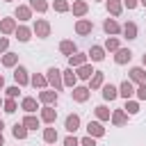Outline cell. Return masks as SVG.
Returning a JSON list of instances; mask_svg holds the SVG:
<instances>
[{"instance_id": "1", "label": "cell", "mask_w": 146, "mask_h": 146, "mask_svg": "<svg viewBox=\"0 0 146 146\" xmlns=\"http://www.w3.org/2000/svg\"><path fill=\"white\" fill-rule=\"evenodd\" d=\"M46 73H48V75H46V80H48V84H50V87H52L55 91H59V89L64 87V80H62V71L52 66V68H48Z\"/></svg>"}, {"instance_id": "2", "label": "cell", "mask_w": 146, "mask_h": 146, "mask_svg": "<svg viewBox=\"0 0 146 146\" xmlns=\"http://www.w3.org/2000/svg\"><path fill=\"white\" fill-rule=\"evenodd\" d=\"M32 32H34V34H36L39 39H46V36L50 34V23H48L46 18H36V23H34Z\"/></svg>"}, {"instance_id": "3", "label": "cell", "mask_w": 146, "mask_h": 146, "mask_svg": "<svg viewBox=\"0 0 146 146\" xmlns=\"http://www.w3.org/2000/svg\"><path fill=\"white\" fill-rule=\"evenodd\" d=\"M14 80H16V84H18V87H25V84L30 82L27 68H25V66H16V68H14Z\"/></svg>"}, {"instance_id": "4", "label": "cell", "mask_w": 146, "mask_h": 146, "mask_svg": "<svg viewBox=\"0 0 146 146\" xmlns=\"http://www.w3.org/2000/svg\"><path fill=\"white\" fill-rule=\"evenodd\" d=\"M91 30H94V23H91L89 18H80V21L75 23V32H78L80 36H84V34H91Z\"/></svg>"}, {"instance_id": "5", "label": "cell", "mask_w": 146, "mask_h": 146, "mask_svg": "<svg viewBox=\"0 0 146 146\" xmlns=\"http://www.w3.org/2000/svg\"><path fill=\"white\" fill-rule=\"evenodd\" d=\"M130 82H132V84H144V82H146V71H144L141 66L130 68Z\"/></svg>"}, {"instance_id": "6", "label": "cell", "mask_w": 146, "mask_h": 146, "mask_svg": "<svg viewBox=\"0 0 146 146\" xmlns=\"http://www.w3.org/2000/svg\"><path fill=\"white\" fill-rule=\"evenodd\" d=\"M119 96H121V98H125V100H128V98H132V96H135V84H132L130 80H123V82H121V87H119Z\"/></svg>"}, {"instance_id": "7", "label": "cell", "mask_w": 146, "mask_h": 146, "mask_svg": "<svg viewBox=\"0 0 146 146\" xmlns=\"http://www.w3.org/2000/svg\"><path fill=\"white\" fill-rule=\"evenodd\" d=\"M89 87H73V91H71V96H73V100L75 103H84L87 98H89Z\"/></svg>"}, {"instance_id": "8", "label": "cell", "mask_w": 146, "mask_h": 146, "mask_svg": "<svg viewBox=\"0 0 146 146\" xmlns=\"http://www.w3.org/2000/svg\"><path fill=\"white\" fill-rule=\"evenodd\" d=\"M130 59H132V50L130 48H119L116 55H114V62L116 64H128Z\"/></svg>"}, {"instance_id": "9", "label": "cell", "mask_w": 146, "mask_h": 146, "mask_svg": "<svg viewBox=\"0 0 146 146\" xmlns=\"http://www.w3.org/2000/svg\"><path fill=\"white\" fill-rule=\"evenodd\" d=\"M105 84V73L103 71H94V75L89 78V89H100Z\"/></svg>"}, {"instance_id": "10", "label": "cell", "mask_w": 146, "mask_h": 146, "mask_svg": "<svg viewBox=\"0 0 146 146\" xmlns=\"http://www.w3.org/2000/svg\"><path fill=\"white\" fill-rule=\"evenodd\" d=\"M87 132H89L91 137H103V135H105V128H103L100 121H89V123H87Z\"/></svg>"}, {"instance_id": "11", "label": "cell", "mask_w": 146, "mask_h": 146, "mask_svg": "<svg viewBox=\"0 0 146 146\" xmlns=\"http://www.w3.org/2000/svg\"><path fill=\"white\" fill-rule=\"evenodd\" d=\"M39 100L46 103V105H52V103H57V91L55 89H43L39 94Z\"/></svg>"}, {"instance_id": "12", "label": "cell", "mask_w": 146, "mask_h": 146, "mask_svg": "<svg viewBox=\"0 0 146 146\" xmlns=\"http://www.w3.org/2000/svg\"><path fill=\"white\" fill-rule=\"evenodd\" d=\"M55 119H57V110H55L52 105H46V107L41 110V121H46V123H55Z\"/></svg>"}, {"instance_id": "13", "label": "cell", "mask_w": 146, "mask_h": 146, "mask_svg": "<svg viewBox=\"0 0 146 146\" xmlns=\"http://www.w3.org/2000/svg\"><path fill=\"white\" fill-rule=\"evenodd\" d=\"M14 16H16L18 21H30V18H32V9H30V5H18Z\"/></svg>"}, {"instance_id": "14", "label": "cell", "mask_w": 146, "mask_h": 146, "mask_svg": "<svg viewBox=\"0 0 146 146\" xmlns=\"http://www.w3.org/2000/svg\"><path fill=\"white\" fill-rule=\"evenodd\" d=\"M14 34H16V39L18 41H30V36H32V30L30 27H25V25H16V30H14Z\"/></svg>"}, {"instance_id": "15", "label": "cell", "mask_w": 146, "mask_h": 146, "mask_svg": "<svg viewBox=\"0 0 146 146\" xmlns=\"http://www.w3.org/2000/svg\"><path fill=\"white\" fill-rule=\"evenodd\" d=\"M87 57H91V62H103L105 59V48L103 46H91V50L87 52Z\"/></svg>"}, {"instance_id": "16", "label": "cell", "mask_w": 146, "mask_h": 146, "mask_svg": "<svg viewBox=\"0 0 146 146\" xmlns=\"http://www.w3.org/2000/svg\"><path fill=\"white\" fill-rule=\"evenodd\" d=\"M82 64H87V55H84V52H73V55L68 57V66H71V68H78V66H82Z\"/></svg>"}, {"instance_id": "17", "label": "cell", "mask_w": 146, "mask_h": 146, "mask_svg": "<svg viewBox=\"0 0 146 146\" xmlns=\"http://www.w3.org/2000/svg\"><path fill=\"white\" fill-rule=\"evenodd\" d=\"M64 128H66L68 132H75V130L80 128V116H78V114H68L66 121H64Z\"/></svg>"}, {"instance_id": "18", "label": "cell", "mask_w": 146, "mask_h": 146, "mask_svg": "<svg viewBox=\"0 0 146 146\" xmlns=\"http://www.w3.org/2000/svg\"><path fill=\"white\" fill-rule=\"evenodd\" d=\"M103 30H105L107 34H119V32H121V25H119L114 18H105V23H103Z\"/></svg>"}, {"instance_id": "19", "label": "cell", "mask_w": 146, "mask_h": 146, "mask_svg": "<svg viewBox=\"0 0 146 146\" xmlns=\"http://www.w3.org/2000/svg\"><path fill=\"white\" fill-rule=\"evenodd\" d=\"M62 75H64V78H62V80H64V87H75V82H78V75H75V71H73L71 66H68V68H66Z\"/></svg>"}, {"instance_id": "20", "label": "cell", "mask_w": 146, "mask_h": 146, "mask_svg": "<svg viewBox=\"0 0 146 146\" xmlns=\"http://www.w3.org/2000/svg\"><path fill=\"white\" fill-rule=\"evenodd\" d=\"M14 30H16V21L14 18H2L0 21V32L2 34H11Z\"/></svg>"}, {"instance_id": "21", "label": "cell", "mask_w": 146, "mask_h": 146, "mask_svg": "<svg viewBox=\"0 0 146 146\" xmlns=\"http://www.w3.org/2000/svg\"><path fill=\"white\" fill-rule=\"evenodd\" d=\"M121 32L125 34V39H137V23H132V21H128L123 27H121Z\"/></svg>"}, {"instance_id": "22", "label": "cell", "mask_w": 146, "mask_h": 146, "mask_svg": "<svg viewBox=\"0 0 146 146\" xmlns=\"http://www.w3.org/2000/svg\"><path fill=\"white\" fill-rule=\"evenodd\" d=\"M100 89H103V98H105V100H114V98L119 96V89H116L114 84H103Z\"/></svg>"}, {"instance_id": "23", "label": "cell", "mask_w": 146, "mask_h": 146, "mask_svg": "<svg viewBox=\"0 0 146 146\" xmlns=\"http://www.w3.org/2000/svg\"><path fill=\"white\" fill-rule=\"evenodd\" d=\"M21 107L27 112V114H32V112H36V98H32V96H25L23 100H21Z\"/></svg>"}, {"instance_id": "24", "label": "cell", "mask_w": 146, "mask_h": 146, "mask_svg": "<svg viewBox=\"0 0 146 146\" xmlns=\"http://www.w3.org/2000/svg\"><path fill=\"white\" fill-rule=\"evenodd\" d=\"M110 119H112V123H114V125H123V123L128 121V114H125V110H114Z\"/></svg>"}, {"instance_id": "25", "label": "cell", "mask_w": 146, "mask_h": 146, "mask_svg": "<svg viewBox=\"0 0 146 146\" xmlns=\"http://www.w3.org/2000/svg\"><path fill=\"white\" fill-rule=\"evenodd\" d=\"M80 80H89L91 75H94V68H91V64H82V66H78V73H75Z\"/></svg>"}, {"instance_id": "26", "label": "cell", "mask_w": 146, "mask_h": 146, "mask_svg": "<svg viewBox=\"0 0 146 146\" xmlns=\"http://www.w3.org/2000/svg\"><path fill=\"white\" fill-rule=\"evenodd\" d=\"M87 11H89V5H87L84 0H75V2H73V14H75V16H84Z\"/></svg>"}, {"instance_id": "27", "label": "cell", "mask_w": 146, "mask_h": 146, "mask_svg": "<svg viewBox=\"0 0 146 146\" xmlns=\"http://www.w3.org/2000/svg\"><path fill=\"white\" fill-rule=\"evenodd\" d=\"M0 62H2V66H7V68H9V66H16V64H18V55H16V52H5Z\"/></svg>"}, {"instance_id": "28", "label": "cell", "mask_w": 146, "mask_h": 146, "mask_svg": "<svg viewBox=\"0 0 146 146\" xmlns=\"http://www.w3.org/2000/svg\"><path fill=\"white\" fill-rule=\"evenodd\" d=\"M11 135H14L16 139H25V137H27V128H25L23 123H14V128H11Z\"/></svg>"}, {"instance_id": "29", "label": "cell", "mask_w": 146, "mask_h": 146, "mask_svg": "<svg viewBox=\"0 0 146 146\" xmlns=\"http://www.w3.org/2000/svg\"><path fill=\"white\" fill-rule=\"evenodd\" d=\"M30 9L43 14V11H48V2H46V0H30Z\"/></svg>"}, {"instance_id": "30", "label": "cell", "mask_w": 146, "mask_h": 146, "mask_svg": "<svg viewBox=\"0 0 146 146\" xmlns=\"http://www.w3.org/2000/svg\"><path fill=\"white\" fill-rule=\"evenodd\" d=\"M59 50H62L64 55H68V57H71V55L75 52V43H73L71 39H66V41H62V43H59Z\"/></svg>"}, {"instance_id": "31", "label": "cell", "mask_w": 146, "mask_h": 146, "mask_svg": "<svg viewBox=\"0 0 146 146\" xmlns=\"http://www.w3.org/2000/svg\"><path fill=\"white\" fill-rule=\"evenodd\" d=\"M94 112H96V119H98V121H110V116H112V114H110V110H107L105 105H98Z\"/></svg>"}, {"instance_id": "32", "label": "cell", "mask_w": 146, "mask_h": 146, "mask_svg": "<svg viewBox=\"0 0 146 146\" xmlns=\"http://www.w3.org/2000/svg\"><path fill=\"white\" fill-rule=\"evenodd\" d=\"M23 125H25L27 130H36V128H39V119H36L34 114H27V116L23 119Z\"/></svg>"}, {"instance_id": "33", "label": "cell", "mask_w": 146, "mask_h": 146, "mask_svg": "<svg viewBox=\"0 0 146 146\" xmlns=\"http://www.w3.org/2000/svg\"><path fill=\"white\" fill-rule=\"evenodd\" d=\"M121 0H107V11L112 14V16H119L121 14Z\"/></svg>"}, {"instance_id": "34", "label": "cell", "mask_w": 146, "mask_h": 146, "mask_svg": "<svg viewBox=\"0 0 146 146\" xmlns=\"http://www.w3.org/2000/svg\"><path fill=\"white\" fill-rule=\"evenodd\" d=\"M43 141L46 144H55L57 141V130L55 128H46L43 130Z\"/></svg>"}, {"instance_id": "35", "label": "cell", "mask_w": 146, "mask_h": 146, "mask_svg": "<svg viewBox=\"0 0 146 146\" xmlns=\"http://www.w3.org/2000/svg\"><path fill=\"white\" fill-rule=\"evenodd\" d=\"M105 50L116 52V50H119V39H116V36H107V41H105Z\"/></svg>"}, {"instance_id": "36", "label": "cell", "mask_w": 146, "mask_h": 146, "mask_svg": "<svg viewBox=\"0 0 146 146\" xmlns=\"http://www.w3.org/2000/svg\"><path fill=\"white\" fill-rule=\"evenodd\" d=\"M30 82H32V87H41V89L48 84L46 75H39V73H36V75H32V78H30Z\"/></svg>"}, {"instance_id": "37", "label": "cell", "mask_w": 146, "mask_h": 146, "mask_svg": "<svg viewBox=\"0 0 146 146\" xmlns=\"http://www.w3.org/2000/svg\"><path fill=\"white\" fill-rule=\"evenodd\" d=\"M123 110H125V114H137V112H139V103H137V100H130V98H128V100H125V107H123Z\"/></svg>"}, {"instance_id": "38", "label": "cell", "mask_w": 146, "mask_h": 146, "mask_svg": "<svg viewBox=\"0 0 146 146\" xmlns=\"http://www.w3.org/2000/svg\"><path fill=\"white\" fill-rule=\"evenodd\" d=\"M2 107H5V112H7V114H14L18 105H16V100H14V98H7V100H2Z\"/></svg>"}, {"instance_id": "39", "label": "cell", "mask_w": 146, "mask_h": 146, "mask_svg": "<svg viewBox=\"0 0 146 146\" xmlns=\"http://www.w3.org/2000/svg\"><path fill=\"white\" fill-rule=\"evenodd\" d=\"M52 7H55V11H59V14H62V11H68V9H71L66 0H55V2H52Z\"/></svg>"}, {"instance_id": "40", "label": "cell", "mask_w": 146, "mask_h": 146, "mask_svg": "<svg viewBox=\"0 0 146 146\" xmlns=\"http://www.w3.org/2000/svg\"><path fill=\"white\" fill-rule=\"evenodd\" d=\"M135 94H137V98H139V100H146V82H144V84H139V87L135 89Z\"/></svg>"}, {"instance_id": "41", "label": "cell", "mask_w": 146, "mask_h": 146, "mask_svg": "<svg viewBox=\"0 0 146 146\" xmlns=\"http://www.w3.org/2000/svg\"><path fill=\"white\" fill-rule=\"evenodd\" d=\"M80 146H96V137H91V135L82 137V139H80Z\"/></svg>"}, {"instance_id": "42", "label": "cell", "mask_w": 146, "mask_h": 146, "mask_svg": "<svg viewBox=\"0 0 146 146\" xmlns=\"http://www.w3.org/2000/svg\"><path fill=\"white\" fill-rule=\"evenodd\" d=\"M5 91H7V98H16V96L21 94V91H18V84H14V87H7Z\"/></svg>"}, {"instance_id": "43", "label": "cell", "mask_w": 146, "mask_h": 146, "mask_svg": "<svg viewBox=\"0 0 146 146\" xmlns=\"http://www.w3.org/2000/svg\"><path fill=\"white\" fill-rule=\"evenodd\" d=\"M64 146H80V139H78V137H75V135H73V137H71V135H68V137H66V139H64Z\"/></svg>"}, {"instance_id": "44", "label": "cell", "mask_w": 146, "mask_h": 146, "mask_svg": "<svg viewBox=\"0 0 146 146\" xmlns=\"http://www.w3.org/2000/svg\"><path fill=\"white\" fill-rule=\"evenodd\" d=\"M7 48H9V39L0 36V52H7Z\"/></svg>"}, {"instance_id": "45", "label": "cell", "mask_w": 146, "mask_h": 146, "mask_svg": "<svg viewBox=\"0 0 146 146\" xmlns=\"http://www.w3.org/2000/svg\"><path fill=\"white\" fill-rule=\"evenodd\" d=\"M123 5H125L128 9H135V7L139 5V0H123Z\"/></svg>"}, {"instance_id": "46", "label": "cell", "mask_w": 146, "mask_h": 146, "mask_svg": "<svg viewBox=\"0 0 146 146\" xmlns=\"http://www.w3.org/2000/svg\"><path fill=\"white\" fill-rule=\"evenodd\" d=\"M0 146H5V137H2V132H0Z\"/></svg>"}, {"instance_id": "47", "label": "cell", "mask_w": 146, "mask_h": 146, "mask_svg": "<svg viewBox=\"0 0 146 146\" xmlns=\"http://www.w3.org/2000/svg\"><path fill=\"white\" fill-rule=\"evenodd\" d=\"M2 87H5V78L0 75V89H2Z\"/></svg>"}, {"instance_id": "48", "label": "cell", "mask_w": 146, "mask_h": 146, "mask_svg": "<svg viewBox=\"0 0 146 146\" xmlns=\"http://www.w3.org/2000/svg\"><path fill=\"white\" fill-rule=\"evenodd\" d=\"M2 128H5V121H2V119H0V132H2Z\"/></svg>"}, {"instance_id": "49", "label": "cell", "mask_w": 146, "mask_h": 146, "mask_svg": "<svg viewBox=\"0 0 146 146\" xmlns=\"http://www.w3.org/2000/svg\"><path fill=\"white\" fill-rule=\"evenodd\" d=\"M141 64H144V68H146V55H144V57H141Z\"/></svg>"}, {"instance_id": "50", "label": "cell", "mask_w": 146, "mask_h": 146, "mask_svg": "<svg viewBox=\"0 0 146 146\" xmlns=\"http://www.w3.org/2000/svg\"><path fill=\"white\" fill-rule=\"evenodd\" d=\"M139 2H141V5H144V7H146V0H139Z\"/></svg>"}, {"instance_id": "51", "label": "cell", "mask_w": 146, "mask_h": 146, "mask_svg": "<svg viewBox=\"0 0 146 146\" xmlns=\"http://www.w3.org/2000/svg\"><path fill=\"white\" fill-rule=\"evenodd\" d=\"M0 105H2V98H0Z\"/></svg>"}, {"instance_id": "52", "label": "cell", "mask_w": 146, "mask_h": 146, "mask_svg": "<svg viewBox=\"0 0 146 146\" xmlns=\"http://www.w3.org/2000/svg\"><path fill=\"white\" fill-rule=\"evenodd\" d=\"M5 2H11V0H5Z\"/></svg>"}]
</instances>
